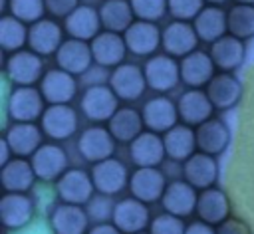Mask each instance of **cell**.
<instances>
[{"label":"cell","mask_w":254,"mask_h":234,"mask_svg":"<svg viewBox=\"0 0 254 234\" xmlns=\"http://www.w3.org/2000/svg\"><path fill=\"white\" fill-rule=\"evenodd\" d=\"M10 155H14L12 153V149H10V145H8V141L6 139H2L0 141V165L4 167V165H8L12 159H10Z\"/></svg>","instance_id":"c3c4849f"},{"label":"cell","mask_w":254,"mask_h":234,"mask_svg":"<svg viewBox=\"0 0 254 234\" xmlns=\"http://www.w3.org/2000/svg\"><path fill=\"white\" fill-rule=\"evenodd\" d=\"M107 123H109L107 129L111 131L115 141L121 143H131L139 133H143V125H145L143 115L133 107H119Z\"/></svg>","instance_id":"e575fe53"},{"label":"cell","mask_w":254,"mask_h":234,"mask_svg":"<svg viewBox=\"0 0 254 234\" xmlns=\"http://www.w3.org/2000/svg\"><path fill=\"white\" fill-rule=\"evenodd\" d=\"M196 200L198 194L194 192V186L187 180H175L167 184V190L161 198L165 212H171L175 216H189L190 212H196Z\"/></svg>","instance_id":"484cf974"},{"label":"cell","mask_w":254,"mask_h":234,"mask_svg":"<svg viewBox=\"0 0 254 234\" xmlns=\"http://www.w3.org/2000/svg\"><path fill=\"white\" fill-rule=\"evenodd\" d=\"M117 95L111 85H91L81 95V111L89 121H109L117 107Z\"/></svg>","instance_id":"277c9868"},{"label":"cell","mask_w":254,"mask_h":234,"mask_svg":"<svg viewBox=\"0 0 254 234\" xmlns=\"http://www.w3.org/2000/svg\"><path fill=\"white\" fill-rule=\"evenodd\" d=\"M56 61L64 71H67L71 75L83 73L93 63L91 46L83 40H77V38L64 40V44L56 52Z\"/></svg>","instance_id":"e0dca14e"},{"label":"cell","mask_w":254,"mask_h":234,"mask_svg":"<svg viewBox=\"0 0 254 234\" xmlns=\"http://www.w3.org/2000/svg\"><path fill=\"white\" fill-rule=\"evenodd\" d=\"M236 4H252L254 6V0H236Z\"/></svg>","instance_id":"816d5d0a"},{"label":"cell","mask_w":254,"mask_h":234,"mask_svg":"<svg viewBox=\"0 0 254 234\" xmlns=\"http://www.w3.org/2000/svg\"><path fill=\"white\" fill-rule=\"evenodd\" d=\"M228 212H230V202H228V196L220 190V188H204L200 194H198V200H196V214L200 220L208 222V224H220L228 218Z\"/></svg>","instance_id":"1f68e13d"},{"label":"cell","mask_w":254,"mask_h":234,"mask_svg":"<svg viewBox=\"0 0 254 234\" xmlns=\"http://www.w3.org/2000/svg\"><path fill=\"white\" fill-rule=\"evenodd\" d=\"M179 65H181V81L192 89L208 85V81L214 77V67H216L210 54L200 50H194L189 56H185Z\"/></svg>","instance_id":"ffe728a7"},{"label":"cell","mask_w":254,"mask_h":234,"mask_svg":"<svg viewBox=\"0 0 254 234\" xmlns=\"http://www.w3.org/2000/svg\"><path fill=\"white\" fill-rule=\"evenodd\" d=\"M62 44H64V32L56 20L42 18V20L34 22L28 30V46L32 52H36L40 56L56 54Z\"/></svg>","instance_id":"9a60e30c"},{"label":"cell","mask_w":254,"mask_h":234,"mask_svg":"<svg viewBox=\"0 0 254 234\" xmlns=\"http://www.w3.org/2000/svg\"><path fill=\"white\" fill-rule=\"evenodd\" d=\"M143 121H145V127L149 131H155V133H167L169 129H173L177 125V119H179V107L169 99V97H153L145 103L143 107Z\"/></svg>","instance_id":"603a6c76"},{"label":"cell","mask_w":254,"mask_h":234,"mask_svg":"<svg viewBox=\"0 0 254 234\" xmlns=\"http://www.w3.org/2000/svg\"><path fill=\"white\" fill-rule=\"evenodd\" d=\"M109 85L115 91V95L125 101L139 99L145 93V89L149 87L147 79H145V71L135 63H119L111 71Z\"/></svg>","instance_id":"5b68a950"},{"label":"cell","mask_w":254,"mask_h":234,"mask_svg":"<svg viewBox=\"0 0 254 234\" xmlns=\"http://www.w3.org/2000/svg\"><path fill=\"white\" fill-rule=\"evenodd\" d=\"M230 143V131L220 119H208L196 127V147L206 155H220Z\"/></svg>","instance_id":"d6a6232c"},{"label":"cell","mask_w":254,"mask_h":234,"mask_svg":"<svg viewBox=\"0 0 254 234\" xmlns=\"http://www.w3.org/2000/svg\"><path fill=\"white\" fill-rule=\"evenodd\" d=\"M129 155L137 167H157L167 155L165 141L155 131H143L129 143Z\"/></svg>","instance_id":"7402d4cb"},{"label":"cell","mask_w":254,"mask_h":234,"mask_svg":"<svg viewBox=\"0 0 254 234\" xmlns=\"http://www.w3.org/2000/svg\"><path fill=\"white\" fill-rule=\"evenodd\" d=\"M167 4H169V14L175 20H183V22L194 20L204 8V0H167Z\"/></svg>","instance_id":"b9f144b4"},{"label":"cell","mask_w":254,"mask_h":234,"mask_svg":"<svg viewBox=\"0 0 254 234\" xmlns=\"http://www.w3.org/2000/svg\"><path fill=\"white\" fill-rule=\"evenodd\" d=\"M206 95L210 97L216 109H230L232 105L238 103L242 95V83L230 71H220L208 81Z\"/></svg>","instance_id":"4316f807"},{"label":"cell","mask_w":254,"mask_h":234,"mask_svg":"<svg viewBox=\"0 0 254 234\" xmlns=\"http://www.w3.org/2000/svg\"><path fill=\"white\" fill-rule=\"evenodd\" d=\"M32 167L36 171V176L44 182L58 180L67 171V155L65 151L56 143H44L34 155H32Z\"/></svg>","instance_id":"ba28073f"},{"label":"cell","mask_w":254,"mask_h":234,"mask_svg":"<svg viewBox=\"0 0 254 234\" xmlns=\"http://www.w3.org/2000/svg\"><path fill=\"white\" fill-rule=\"evenodd\" d=\"M129 190L145 204L157 202L167 190L165 176L157 167H137V171L129 176Z\"/></svg>","instance_id":"8fae6325"},{"label":"cell","mask_w":254,"mask_h":234,"mask_svg":"<svg viewBox=\"0 0 254 234\" xmlns=\"http://www.w3.org/2000/svg\"><path fill=\"white\" fill-rule=\"evenodd\" d=\"M204 2H208V4H214V6H218V4H224L226 0H204Z\"/></svg>","instance_id":"f907efd6"},{"label":"cell","mask_w":254,"mask_h":234,"mask_svg":"<svg viewBox=\"0 0 254 234\" xmlns=\"http://www.w3.org/2000/svg\"><path fill=\"white\" fill-rule=\"evenodd\" d=\"M196 44H198V34L194 30V26H190L189 22L175 20L163 30L161 46H163L165 54H169L173 58L189 56L190 52L196 50Z\"/></svg>","instance_id":"30bf717a"},{"label":"cell","mask_w":254,"mask_h":234,"mask_svg":"<svg viewBox=\"0 0 254 234\" xmlns=\"http://www.w3.org/2000/svg\"><path fill=\"white\" fill-rule=\"evenodd\" d=\"M192 26L198 34V40L212 44V42L220 40L222 36H226L228 18H226V12L222 8L210 4V6H204L200 10V14L192 20Z\"/></svg>","instance_id":"4dcf8cb0"},{"label":"cell","mask_w":254,"mask_h":234,"mask_svg":"<svg viewBox=\"0 0 254 234\" xmlns=\"http://www.w3.org/2000/svg\"><path fill=\"white\" fill-rule=\"evenodd\" d=\"M64 28L69 34V38L91 42L99 34V28H101L99 10H95L87 4H79L69 16H65Z\"/></svg>","instance_id":"d4e9b609"},{"label":"cell","mask_w":254,"mask_h":234,"mask_svg":"<svg viewBox=\"0 0 254 234\" xmlns=\"http://www.w3.org/2000/svg\"><path fill=\"white\" fill-rule=\"evenodd\" d=\"M137 234H145V232H137Z\"/></svg>","instance_id":"f5cc1de1"},{"label":"cell","mask_w":254,"mask_h":234,"mask_svg":"<svg viewBox=\"0 0 254 234\" xmlns=\"http://www.w3.org/2000/svg\"><path fill=\"white\" fill-rule=\"evenodd\" d=\"M79 155L89 163L105 161L115 151V137L105 127H87L77 141Z\"/></svg>","instance_id":"4fadbf2b"},{"label":"cell","mask_w":254,"mask_h":234,"mask_svg":"<svg viewBox=\"0 0 254 234\" xmlns=\"http://www.w3.org/2000/svg\"><path fill=\"white\" fill-rule=\"evenodd\" d=\"M111 222L123 234H137V232H143V228L149 224V210L145 202L135 196L123 198L113 206Z\"/></svg>","instance_id":"7c38bea8"},{"label":"cell","mask_w":254,"mask_h":234,"mask_svg":"<svg viewBox=\"0 0 254 234\" xmlns=\"http://www.w3.org/2000/svg\"><path fill=\"white\" fill-rule=\"evenodd\" d=\"M129 2H131V8H133L137 20L157 22L169 10L167 0H129Z\"/></svg>","instance_id":"60d3db41"},{"label":"cell","mask_w":254,"mask_h":234,"mask_svg":"<svg viewBox=\"0 0 254 234\" xmlns=\"http://www.w3.org/2000/svg\"><path fill=\"white\" fill-rule=\"evenodd\" d=\"M91 178H93V186L97 192L105 196H113L121 192L127 184V167L121 161L109 157L105 161L93 163Z\"/></svg>","instance_id":"9c48e42d"},{"label":"cell","mask_w":254,"mask_h":234,"mask_svg":"<svg viewBox=\"0 0 254 234\" xmlns=\"http://www.w3.org/2000/svg\"><path fill=\"white\" fill-rule=\"evenodd\" d=\"M183 175L189 184L194 188H210L218 178V165L212 159V155H206L202 151L190 155L183 165Z\"/></svg>","instance_id":"cb8c5ba5"},{"label":"cell","mask_w":254,"mask_h":234,"mask_svg":"<svg viewBox=\"0 0 254 234\" xmlns=\"http://www.w3.org/2000/svg\"><path fill=\"white\" fill-rule=\"evenodd\" d=\"M216 234H250V228L244 220L238 218H226L224 222L218 224Z\"/></svg>","instance_id":"f6af8a7d"},{"label":"cell","mask_w":254,"mask_h":234,"mask_svg":"<svg viewBox=\"0 0 254 234\" xmlns=\"http://www.w3.org/2000/svg\"><path fill=\"white\" fill-rule=\"evenodd\" d=\"M36 171L26 159H12L2 167V186L8 192H26L36 180Z\"/></svg>","instance_id":"8d00e7d4"},{"label":"cell","mask_w":254,"mask_h":234,"mask_svg":"<svg viewBox=\"0 0 254 234\" xmlns=\"http://www.w3.org/2000/svg\"><path fill=\"white\" fill-rule=\"evenodd\" d=\"M101 26L109 32H125L135 22V12L129 0H105L99 8Z\"/></svg>","instance_id":"d590c367"},{"label":"cell","mask_w":254,"mask_h":234,"mask_svg":"<svg viewBox=\"0 0 254 234\" xmlns=\"http://www.w3.org/2000/svg\"><path fill=\"white\" fill-rule=\"evenodd\" d=\"M187 226L183 224L181 216H175L171 212L159 214L151 222V234H185Z\"/></svg>","instance_id":"7bdbcfd3"},{"label":"cell","mask_w":254,"mask_h":234,"mask_svg":"<svg viewBox=\"0 0 254 234\" xmlns=\"http://www.w3.org/2000/svg\"><path fill=\"white\" fill-rule=\"evenodd\" d=\"M165 141V151L173 161H187L190 155H194L196 147V131L190 129V125H175L169 129L163 137Z\"/></svg>","instance_id":"836d02e7"},{"label":"cell","mask_w":254,"mask_h":234,"mask_svg":"<svg viewBox=\"0 0 254 234\" xmlns=\"http://www.w3.org/2000/svg\"><path fill=\"white\" fill-rule=\"evenodd\" d=\"M244 40L226 34L210 44V58L220 71H234L244 61Z\"/></svg>","instance_id":"f1b7e54d"},{"label":"cell","mask_w":254,"mask_h":234,"mask_svg":"<svg viewBox=\"0 0 254 234\" xmlns=\"http://www.w3.org/2000/svg\"><path fill=\"white\" fill-rule=\"evenodd\" d=\"M40 91L50 105H62V103H69L75 97L77 83L71 73L58 67V69H50L48 73H44L40 81Z\"/></svg>","instance_id":"ac0fdd59"},{"label":"cell","mask_w":254,"mask_h":234,"mask_svg":"<svg viewBox=\"0 0 254 234\" xmlns=\"http://www.w3.org/2000/svg\"><path fill=\"white\" fill-rule=\"evenodd\" d=\"M87 212L81 208V204H69L62 202L54 208L50 224L56 234H85L87 230Z\"/></svg>","instance_id":"f546056e"},{"label":"cell","mask_w":254,"mask_h":234,"mask_svg":"<svg viewBox=\"0 0 254 234\" xmlns=\"http://www.w3.org/2000/svg\"><path fill=\"white\" fill-rule=\"evenodd\" d=\"M87 234H123L113 222L111 224H107V222H99V224H95Z\"/></svg>","instance_id":"7dc6e473"},{"label":"cell","mask_w":254,"mask_h":234,"mask_svg":"<svg viewBox=\"0 0 254 234\" xmlns=\"http://www.w3.org/2000/svg\"><path fill=\"white\" fill-rule=\"evenodd\" d=\"M28 30L26 24L14 16H4L0 20V48L6 54H14L28 44Z\"/></svg>","instance_id":"74e56055"},{"label":"cell","mask_w":254,"mask_h":234,"mask_svg":"<svg viewBox=\"0 0 254 234\" xmlns=\"http://www.w3.org/2000/svg\"><path fill=\"white\" fill-rule=\"evenodd\" d=\"M127 50L135 56H151L163 38V32H159V28L155 26V22H147V20H135L125 32H123Z\"/></svg>","instance_id":"d6986e66"},{"label":"cell","mask_w":254,"mask_h":234,"mask_svg":"<svg viewBox=\"0 0 254 234\" xmlns=\"http://www.w3.org/2000/svg\"><path fill=\"white\" fill-rule=\"evenodd\" d=\"M95 186L91 173L87 175L81 169H69L56 180V192L62 198V202L69 204H85L91 200Z\"/></svg>","instance_id":"8992f818"},{"label":"cell","mask_w":254,"mask_h":234,"mask_svg":"<svg viewBox=\"0 0 254 234\" xmlns=\"http://www.w3.org/2000/svg\"><path fill=\"white\" fill-rule=\"evenodd\" d=\"M143 71L147 85L155 91H171L181 81V65L169 54L151 56L145 61Z\"/></svg>","instance_id":"3957f363"},{"label":"cell","mask_w":254,"mask_h":234,"mask_svg":"<svg viewBox=\"0 0 254 234\" xmlns=\"http://www.w3.org/2000/svg\"><path fill=\"white\" fill-rule=\"evenodd\" d=\"M28 234H50V230L48 232H42V228H32V232H28Z\"/></svg>","instance_id":"681fc988"},{"label":"cell","mask_w":254,"mask_h":234,"mask_svg":"<svg viewBox=\"0 0 254 234\" xmlns=\"http://www.w3.org/2000/svg\"><path fill=\"white\" fill-rule=\"evenodd\" d=\"M177 107H179V117L185 121V125H190V127L202 125L204 121L210 119L214 111V105L206 95V91L192 89V87L179 97Z\"/></svg>","instance_id":"44dd1931"},{"label":"cell","mask_w":254,"mask_h":234,"mask_svg":"<svg viewBox=\"0 0 254 234\" xmlns=\"http://www.w3.org/2000/svg\"><path fill=\"white\" fill-rule=\"evenodd\" d=\"M6 75L14 85H34L44 77V63L40 54L32 50H18L6 59Z\"/></svg>","instance_id":"7a4b0ae2"},{"label":"cell","mask_w":254,"mask_h":234,"mask_svg":"<svg viewBox=\"0 0 254 234\" xmlns=\"http://www.w3.org/2000/svg\"><path fill=\"white\" fill-rule=\"evenodd\" d=\"M42 131L46 137L54 141L69 139L77 131V113L67 103L62 105H48L42 115Z\"/></svg>","instance_id":"52a82bcc"},{"label":"cell","mask_w":254,"mask_h":234,"mask_svg":"<svg viewBox=\"0 0 254 234\" xmlns=\"http://www.w3.org/2000/svg\"><path fill=\"white\" fill-rule=\"evenodd\" d=\"M91 54H93V61L97 65L103 67H117L119 63H123L125 52H127V44L125 38L117 32H99L91 42Z\"/></svg>","instance_id":"5bb4252c"},{"label":"cell","mask_w":254,"mask_h":234,"mask_svg":"<svg viewBox=\"0 0 254 234\" xmlns=\"http://www.w3.org/2000/svg\"><path fill=\"white\" fill-rule=\"evenodd\" d=\"M10 16L22 20L24 24H34L44 18L46 2L44 0H8Z\"/></svg>","instance_id":"ab89813d"},{"label":"cell","mask_w":254,"mask_h":234,"mask_svg":"<svg viewBox=\"0 0 254 234\" xmlns=\"http://www.w3.org/2000/svg\"><path fill=\"white\" fill-rule=\"evenodd\" d=\"M42 135V127H36L34 123H14L12 127H8L4 139L8 141L16 157H32L44 145Z\"/></svg>","instance_id":"83f0119b"},{"label":"cell","mask_w":254,"mask_h":234,"mask_svg":"<svg viewBox=\"0 0 254 234\" xmlns=\"http://www.w3.org/2000/svg\"><path fill=\"white\" fill-rule=\"evenodd\" d=\"M46 99L34 85H16L8 97V115L14 123H34L42 119Z\"/></svg>","instance_id":"6da1fadb"},{"label":"cell","mask_w":254,"mask_h":234,"mask_svg":"<svg viewBox=\"0 0 254 234\" xmlns=\"http://www.w3.org/2000/svg\"><path fill=\"white\" fill-rule=\"evenodd\" d=\"M34 216V200L26 192H6L0 200V218L6 228L20 230Z\"/></svg>","instance_id":"2e32d148"},{"label":"cell","mask_w":254,"mask_h":234,"mask_svg":"<svg viewBox=\"0 0 254 234\" xmlns=\"http://www.w3.org/2000/svg\"><path fill=\"white\" fill-rule=\"evenodd\" d=\"M228 34L248 40L254 38V6L252 4H234L228 12Z\"/></svg>","instance_id":"f35d334b"},{"label":"cell","mask_w":254,"mask_h":234,"mask_svg":"<svg viewBox=\"0 0 254 234\" xmlns=\"http://www.w3.org/2000/svg\"><path fill=\"white\" fill-rule=\"evenodd\" d=\"M44 2H46V12L58 18L69 16L79 6V0H44Z\"/></svg>","instance_id":"ee69618b"},{"label":"cell","mask_w":254,"mask_h":234,"mask_svg":"<svg viewBox=\"0 0 254 234\" xmlns=\"http://www.w3.org/2000/svg\"><path fill=\"white\" fill-rule=\"evenodd\" d=\"M185 234H216V230L212 228V224L200 220V222H192V224H189L187 230H185Z\"/></svg>","instance_id":"bcb514c9"}]
</instances>
